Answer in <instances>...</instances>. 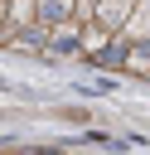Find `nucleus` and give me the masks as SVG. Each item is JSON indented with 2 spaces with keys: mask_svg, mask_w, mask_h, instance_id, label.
Masks as SVG:
<instances>
[{
  "mask_svg": "<svg viewBox=\"0 0 150 155\" xmlns=\"http://www.w3.org/2000/svg\"><path fill=\"white\" fill-rule=\"evenodd\" d=\"M131 10H135V0H97L92 24H97L102 34H121V24L131 19Z\"/></svg>",
  "mask_w": 150,
  "mask_h": 155,
  "instance_id": "obj_1",
  "label": "nucleus"
},
{
  "mask_svg": "<svg viewBox=\"0 0 150 155\" xmlns=\"http://www.w3.org/2000/svg\"><path fill=\"white\" fill-rule=\"evenodd\" d=\"M116 39H121V44H140V39H150V0H135V10H131V19L121 24Z\"/></svg>",
  "mask_w": 150,
  "mask_h": 155,
  "instance_id": "obj_2",
  "label": "nucleus"
},
{
  "mask_svg": "<svg viewBox=\"0 0 150 155\" xmlns=\"http://www.w3.org/2000/svg\"><path fill=\"white\" fill-rule=\"evenodd\" d=\"M63 19H73V0H34V24L39 29H53Z\"/></svg>",
  "mask_w": 150,
  "mask_h": 155,
  "instance_id": "obj_3",
  "label": "nucleus"
},
{
  "mask_svg": "<svg viewBox=\"0 0 150 155\" xmlns=\"http://www.w3.org/2000/svg\"><path fill=\"white\" fill-rule=\"evenodd\" d=\"M77 34H82V24L63 19V24H53V29L44 34V48H53V53H73V48H77Z\"/></svg>",
  "mask_w": 150,
  "mask_h": 155,
  "instance_id": "obj_4",
  "label": "nucleus"
},
{
  "mask_svg": "<svg viewBox=\"0 0 150 155\" xmlns=\"http://www.w3.org/2000/svg\"><path fill=\"white\" fill-rule=\"evenodd\" d=\"M121 68H126V73H135V78H150V39H140V44H126V53H121Z\"/></svg>",
  "mask_w": 150,
  "mask_h": 155,
  "instance_id": "obj_5",
  "label": "nucleus"
},
{
  "mask_svg": "<svg viewBox=\"0 0 150 155\" xmlns=\"http://www.w3.org/2000/svg\"><path fill=\"white\" fill-rule=\"evenodd\" d=\"M34 24V0H5V29H29Z\"/></svg>",
  "mask_w": 150,
  "mask_h": 155,
  "instance_id": "obj_6",
  "label": "nucleus"
},
{
  "mask_svg": "<svg viewBox=\"0 0 150 155\" xmlns=\"http://www.w3.org/2000/svg\"><path fill=\"white\" fill-rule=\"evenodd\" d=\"M44 34H48V29L29 24V29H15V34L5 39V44H10V48H24V53H39V48H44Z\"/></svg>",
  "mask_w": 150,
  "mask_h": 155,
  "instance_id": "obj_7",
  "label": "nucleus"
},
{
  "mask_svg": "<svg viewBox=\"0 0 150 155\" xmlns=\"http://www.w3.org/2000/svg\"><path fill=\"white\" fill-rule=\"evenodd\" d=\"M106 44H111V34H102L97 24H82V34H77V48H82V53H92V58H97Z\"/></svg>",
  "mask_w": 150,
  "mask_h": 155,
  "instance_id": "obj_8",
  "label": "nucleus"
},
{
  "mask_svg": "<svg viewBox=\"0 0 150 155\" xmlns=\"http://www.w3.org/2000/svg\"><path fill=\"white\" fill-rule=\"evenodd\" d=\"M92 10L97 0H73V24H92Z\"/></svg>",
  "mask_w": 150,
  "mask_h": 155,
  "instance_id": "obj_9",
  "label": "nucleus"
},
{
  "mask_svg": "<svg viewBox=\"0 0 150 155\" xmlns=\"http://www.w3.org/2000/svg\"><path fill=\"white\" fill-rule=\"evenodd\" d=\"M10 39V29H5V0H0V44Z\"/></svg>",
  "mask_w": 150,
  "mask_h": 155,
  "instance_id": "obj_10",
  "label": "nucleus"
}]
</instances>
